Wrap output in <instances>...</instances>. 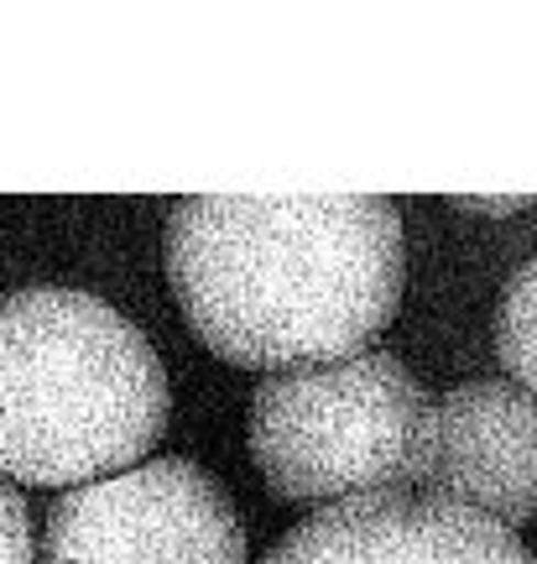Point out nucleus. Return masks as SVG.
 I'll return each mask as SVG.
<instances>
[{
  "mask_svg": "<svg viewBox=\"0 0 537 564\" xmlns=\"http://www.w3.org/2000/svg\"><path fill=\"white\" fill-rule=\"evenodd\" d=\"M162 262L219 361L277 377L365 356L402 308L407 236L376 194H194Z\"/></svg>",
  "mask_w": 537,
  "mask_h": 564,
  "instance_id": "nucleus-1",
  "label": "nucleus"
},
{
  "mask_svg": "<svg viewBox=\"0 0 537 564\" xmlns=\"http://www.w3.org/2000/svg\"><path fill=\"white\" fill-rule=\"evenodd\" d=\"M173 419L152 340L79 288L0 299V481L89 486L141 465Z\"/></svg>",
  "mask_w": 537,
  "mask_h": 564,
  "instance_id": "nucleus-2",
  "label": "nucleus"
},
{
  "mask_svg": "<svg viewBox=\"0 0 537 564\" xmlns=\"http://www.w3.org/2000/svg\"><path fill=\"white\" fill-rule=\"evenodd\" d=\"M245 444L287 502H355L423 486L434 398L386 350L277 371L256 387Z\"/></svg>",
  "mask_w": 537,
  "mask_h": 564,
  "instance_id": "nucleus-3",
  "label": "nucleus"
},
{
  "mask_svg": "<svg viewBox=\"0 0 537 564\" xmlns=\"http://www.w3.org/2000/svg\"><path fill=\"white\" fill-rule=\"evenodd\" d=\"M37 564H245V528L209 470L146 460L63 491Z\"/></svg>",
  "mask_w": 537,
  "mask_h": 564,
  "instance_id": "nucleus-4",
  "label": "nucleus"
},
{
  "mask_svg": "<svg viewBox=\"0 0 537 564\" xmlns=\"http://www.w3.org/2000/svg\"><path fill=\"white\" fill-rule=\"evenodd\" d=\"M261 564H537L517 533L428 491H386L303 518Z\"/></svg>",
  "mask_w": 537,
  "mask_h": 564,
  "instance_id": "nucleus-5",
  "label": "nucleus"
},
{
  "mask_svg": "<svg viewBox=\"0 0 537 564\" xmlns=\"http://www.w3.org/2000/svg\"><path fill=\"white\" fill-rule=\"evenodd\" d=\"M423 486L506 533L527 528L537 518V403L512 382H459L443 392Z\"/></svg>",
  "mask_w": 537,
  "mask_h": 564,
  "instance_id": "nucleus-6",
  "label": "nucleus"
},
{
  "mask_svg": "<svg viewBox=\"0 0 537 564\" xmlns=\"http://www.w3.org/2000/svg\"><path fill=\"white\" fill-rule=\"evenodd\" d=\"M496 356L537 403V257L512 272L496 303Z\"/></svg>",
  "mask_w": 537,
  "mask_h": 564,
  "instance_id": "nucleus-7",
  "label": "nucleus"
},
{
  "mask_svg": "<svg viewBox=\"0 0 537 564\" xmlns=\"http://www.w3.org/2000/svg\"><path fill=\"white\" fill-rule=\"evenodd\" d=\"M0 564H37V533L21 491L0 481Z\"/></svg>",
  "mask_w": 537,
  "mask_h": 564,
  "instance_id": "nucleus-8",
  "label": "nucleus"
}]
</instances>
